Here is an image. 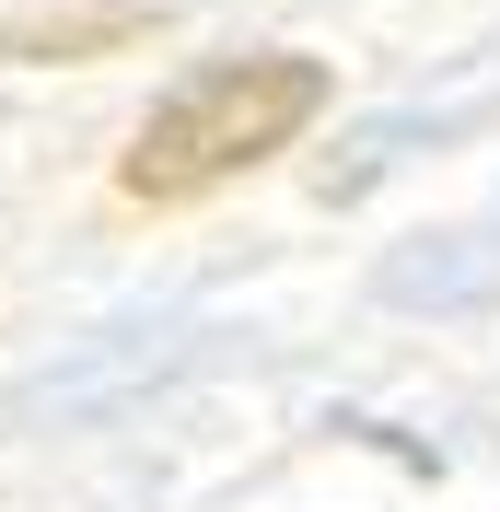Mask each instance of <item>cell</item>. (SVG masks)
<instances>
[{"mask_svg": "<svg viewBox=\"0 0 500 512\" xmlns=\"http://www.w3.org/2000/svg\"><path fill=\"white\" fill-rule=\"evenodd\" d=\"M326 94H338V82H326V59H303V47H256V59L187 70L152 117L128 128L117 198H140V210H187V198H210L221 175L291 152V140L326 117Z\"/></svg>", "mask_w": 500, "mask_h": 512, "instance_id": "obj_1", "label": "cell"}, {"mask_svg": "<svg viewBox=\"0 0 500 512\" xmlns=\"http://www.w3.org/2000/svg\"><path fill=\"white\" fill-rule=\"evenodd\" d=\"M152 35H163V0H70V12L0 24V70H24V59H117V47H152Z\"/></svg>", "mask_w": 500, "mask_h": 512, "instance_id": "obj_2", "label": "cell"}]
</instances>
